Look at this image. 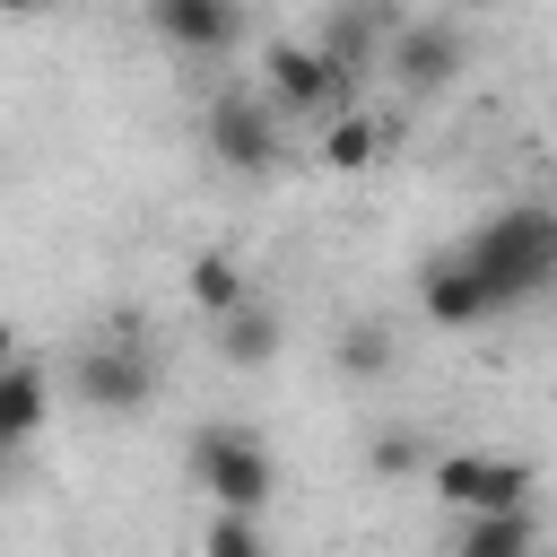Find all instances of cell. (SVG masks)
Returning a JSON list of instances; mask_svg holds the SVG:
<instances>
[{"mask_svg":"<svg viewBox=\"0 0 557 557\" xmlns=\"http://www.w3.org/2000/svg\"><path fill=\"white\" fill-rule=\"evenodd\" d=\"M453 557H540V513H461Z\"/></svg>","mask_w":557,"mask_h":557,"instance_id":"obj_13","label":"cell"},{"mask_svg":"<svg viewBox=\"0 0 557 557\" xmlns=\"http://www.w3.org/2000/svg\"><path fill=\"white\" fill-rule=\"evenodd\" d=\"M339 374H357V383L392 374V322H339Z\"/></svg>","mask_w":557,"mask_h":557,"instance_id":"obj_16","label":"cell"},{"mask_svg":"<svg viewBox=\"0 0 557 557\" xmlns=\"http://www.w3.org/2000/svg\"><path fill=\"white\" fill-rule=\"evenodd\" d=\"M366 461H374V479H426V461H435V453H426V435H418V426H383V435L366 444Z\"/></svg>","mask_w":557,"mask_h":557,"instance_id":"obj_17","label":"cell"},{"mask_svg":"<svg viewBox=\"0 0 557 557\" xmlns=\"http://www.w3.org/2000/svg\"><path fill=\"white\" fill-rule=\"evenodd\" d=\"M278 339H287V322H278V305H261V296H244L235 313H218V322H209V348H218V366H235V374L270 366V357H278Z\"/></svg>","mask_w":557,"mask_h":557,"instance_id":"obj_10","label":"cell"},{"mask_svg":"<svg viewBox=\"0 0 557 557\" xmlns=\"http://www.w3.org/2000/svg\"><path fill=\"white\" fill-rule=\"evenodd\" d=\"M44 418H52V374H44L35 357L0 366V435L26 444V435H44Z\"/></svg>","mask_w":557,"mask_h":557,"instance_id":"obj_12","label":"cell"},{"mask_svg":"<svg viewBox=\"0 0 557 557\" xmlns=\"http://www.w3.org/2000/svg\"><path fill=\"white\" fill-rule=\"evenodd\" d=\"M9 453H17V444H9V435H0V479H9Z\"/></svg>","mask_w":557,"mask_h":557,"instance_id":"obj_20","label":"cell"},{"mask_svg":"<svg viewBox=\"0 0 557 557\" xmlns=\"http://www.w3.org/2000/svg\"><path fill=\"white\" fill-rule=\"evenodd\" d=\"M278 104L261 96V87H226V96H209V113H200V148H209V165H226V174H270L278 165Z\"/></svg>","mask_w":557,"mask_h":557,"instance_id":"obj_4","label":"cell"},{"mask_svg":"<svg viewBox=\"0 0 557 557\" xmlns=\"http://www.w3.org/2000/svg\"><path fill=\"white\" fill-rule=\"evenodd\" d=\"M548 278H557V209L548 200H513L479 235H461L453 252H435L418 270V305H426V322L461 331V322H487V313L540 296Z\"/></svg>","mask_w":557,"mask_h":557,"instance_id":"obj_1","label":"cell"},{"mask_svg":"<svg viewBox=\"0 0 557 557\" xmlns=\"http://www.w3.org/2000/svg\"><path fill=\"white\" fill-rule=\"evenodd\" d=\"M148 26L183 61H226L244 35V0H148Z\"/></svg>","mask_w":557,"mask_h":557,"instance_id":"obj_8","label":"cell"},{"mask_svg":"<svg viewBox=\"0 0 557 557\" xmlns=\"http://www.w3.org/2000/svg\"><path fill=\"white\" fill-rule=\"evenodd\" d=\"M383 70H392V87L418 96V104H426V96H453L461 70H470V35H461L453 17H409V26H392Z\"/></svg>","mask_w":557,"mask_h":557,"instance_id":"obj_6","label":"cell"},{"mask_svg":"<svg viewBox=\"0 0 557 557\" xmlns=\"http://www.w3.org/2000/svg\"><path fill=\"white\" fill-rule=\"evenodd\" d=\"M0 366H17V331L9 322H0Z\"/></svg>","mask_w":557,"mask_h":557,"instance_id":"obj_19","label":"cell"},{"mask_svg":"<svg viewBox=\"0 0 557 557\" xmlns=\"http://www.w3.org/2000/svg\"><path fill=\"white\" fill-rule=\"evenodd\" d=\"M383 44H392V26H383V9H374V0H348V9H331V26H322V52H331L348 78L383 70Z\"/></svg>","mask_w":557,"mask_h":557,"instance_id":"obj_11","label":"cell"},{"mask_svg":"<svg viewBox=\"0 0 557 557\" xmlns=\"http://www.w3.org/2000/svg\"><path fill=\"white\" fill-rule=\"evenodd\" d=\"M392 148H400V122H392V113H374V104H339V113H322L313 165H322V174H374Z\"/></svg>","mask_w":557,"mask_h":557,"instance_id":"obj_9","label":"cell"},{"mask_svg":"<svg viewBox=\"0 0 557 557\" xmlns=\"http://www.w3.org/2000/svg\"><path fill=\"white\" fill-rule=\"evenodd\" d=\"M52 0H0V17H44Z\"/></svg>","mask_w":557,"mask_h":557,"instance_id":"obj_18","label":"cell"},{"mask_svg":"<svg viewBox=\"0 0 557 557\" xmlns=\"http://www.w3.org/2000/svg\"><path fill=\"white\" fill-rule=\"evenodd\" d=\"M70 400L96 409V418L148 409V400H157V357H148V339H87V348L70 357Z\"/></svg>","mask_w":557,"mask_h":557,"instance_id":"obj_5","label":"cell"},{"mask_svg":"<svg viewBox=\"0 0 557 557\" xmlns=\"http://www.w3.org/2000/svg\"><path fill=\"white\" fill-rule=\"evenodd\" d=\"M261 96H270L278 113H296V122H322V113L357 104V78H348L322 44H270V61H261Z\"/></svg>","mask_w":557,"mask_h":557,"instance_id":"obj_7","label":"cell"},{"mask_svg":"<svg viewBox=\"0 0 557 557\" xmlns=\"http://www.w3.org/2000/svg\"><path fill=\"white\" fill-rule=\"evenodd\" d=\"M200 557H278V548H270V531H261V513H235V505H209V522H200Z\"/></svg>","mask_w":557,"mask_h":557,"instance_id":"obj_15","label":"cell"},{"mask_svg":"<svg viewBox=\"0 0 557 557\" xmlns=\"http://www.w3.org/2000/svg\"><path fill=\"white\" fill-rule=\"evenodd\" d=\"M183 296H191V313H235L244 296H252V270L235 261V252H191V270H183Z\"/></svg>","mask_w":557,"mask_h":557,"instance_id":"obj_14","label":"cell"},{"mask_svg":"<svg viewBox=\"0 0 557 557\" xmlns=\"http://www.w3.org/2000/svg\"><path fill=\"white\" fill-rule=\"evenodd\" d=\"M426 496L453 513H522L540 496V470L522 453H435L426 461Z\"/></svg>","mask_w":557,"mask_h":557,"instance_id":"obj_3","label":"cell"},{"mask_svg":"<svg viewBox=\"0 0 557 557\" xmlns=\"http://www.w3.org/2000/svg\"><path fill=\"white\" fill-rule=\"evenodd\" d=\"M191 479L209 487V505H235V513H270V496H278L270 444L252 426H226V418H209L191 435Z\"/></svg>","mask_w":557,"mask_h":557,"instance_id":"obj_2","label":"cell"}]
</instances>
